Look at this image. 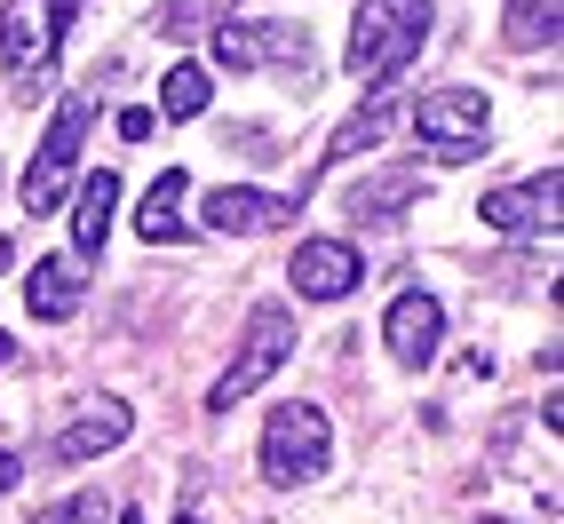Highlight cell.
I'll use <instances>...</instances> for the list:
<instances>
[{
	"label": "cell",
	"mask_w": 564,
	"mask_h": 524,
	"mask_svg": "<svg viewBox=\"0 0 564 524\" xmlns=\"http://www.w3.org/2000/svg\"><path fill=\"white\" fill-rule=\"evenodd\" d=\"M430 24H437V9H430V0H358L343 72H350L358 88H390L398 72H405L413 56H422Z\"/></svg>",
	"instance_id": "obj_1"
},
{
	"label": "cell",
	"mask_w": 564,
	"mask_h": 524,
	"mask_svg": "<svg viewBox=\"0 0 564 524\" xmlns=\"http://www.w3.org/2000/svg\"><path fill=\"white\" fill-rule=\"evenodd\" d=\"M326 461H334V429H326L318 405L294 397V405H279V414L262 422V477H271L279 493L286 484H318Z\"/></svg>",
	"instance_id": "obj_2"
},
{
	"label": "cell",
	"mask_w": 564,
	"mask_h": 524,
	"mask_svg": "<svg viewBox=\"0 0 564 524\" xmlns=\"http://www.w3.org/2000/svg\"><path fill=\"white\" fill-rule=\"evenodd\" d=\"M80 143H88V96H64L48 135H41V152H32V167H24V183H17L32 215H56L72 199V183H80Z\"/></svg>",
	"instance_id": "obj_3"
},
{
	"label": "cell",
	"mask_w": 564,
	"mask_h": 524,
	"mask_svg": "<svg viewBox=\"0 0 564 524\" xmlns=\"http://www.w3.org/2000/svg\"><path fill=\"white\" fill-rule=\"evenodd\" d=\"M405 120H413V135H422L437 160H477L485 143H494V103H485L477 88H430Z\"/></svg>",
	"instance_id": "obj_4"
},
{
	"label": "cell",
	"mask_w": 564,
	"mask_h": 524,
	"mask_svg": "<svg viewBox=\"0 0 564 524\" xmlns=\"http://www.w3.org/2000/svg\"><path fill=\"white\" fill-rule=\"evenodd\" d=\"M294 358V318L286 310H254L247 318V334H239V358L223 365V382L207 390V414H231L239 397H254L262 382H271V373Z\"/></svg>",
	"instance_id": "obj_5"
},
{
	"label": "cell",
	"mask_w": 564,
	"mask_h": 524,
	"mask_svg": "<svg viewBox=\"0 0 564 524\" xmlns=\"http://www.w3.org/2000/svg\"><path fill=\"white\" fill-rule=\"evenodd\" d=\"M72 9H80V0H17V9L0 17V56L17 64V88H24V96L41 88V72L56 64Z\"/></svg>",
	"instance_id": "obj_6"
},
{
	"label": "cell",
	"mask_w": 564,
	"mask_h": 524,
	"mask_svg": "<svg viewBox=\"0 0 564 524\" xmlns=\"http://www.w3.org/2000/svg\"><path fill=\"white\" fill-rule=\"evenodd\" d=\"M215 64L223 72H262V64H286L294 88H311V32L303 24H223L215 32Z\"/></svg>",
	"instance_id": "obj_7"
},
{
	"label": "cell",
	"mask_w": 564,
	"mask_h": 524,
	"mask_svg": "<svg viewBox=\"0 0 564 524\" xmlns=\"http://www.w3.org/2000/svg\"><path fill=\"white\" fill-rule=\"evenodd\" d=\"M311 199V183H294V192H254V183H223V192H207L199 222L215 239H247V231H279V222H294V207Z\"/></svg>",
	"instance_id": "obj_8"
},
{
	"label": "cell",
	"mask_w": 564,
	"mask_h": 524,
	"mask_svg": "<svg viewBox=\"0 0 564 524\" xmlns=\"http://www.w3.org/2000/svg\"><path fill=\"white\" fill-rule=\"evenodd\" d=\"M382 342H390V358H398L405 373H422V365L445 350V303H437V294H422V286H405L398 303H390V318H382Z\"/></svg>",
	"instance_id": "obj_9"
},
{
	"label": "cell",
	"mask_w": 564,
	"mask_h": 524,
	"mask_svg": "<svg viewBox=\"0 0 564 524\" xmlns=\"http://www.w3.org/2000/svg\"><path fill=\"white\" fill-rule=\"evenodd\" d=\"M286 279H294L303 303H343V294H358V279H366V254L343 247V239H303L294 262H286Z\"/></svg>",
	"instance_id": "obj_10"
},
{
	"label": "cell",
	"mask_w": 564,
	"mask_h": 524,
	"mask_svg": "<svg viewBox=\"0 0 564 524\" xmlns=\"http://www.w3.org/2000/svg\"><path fill=\"white\" fill-rule=\"evenodd\" d=\"M556 207H564V192H556V175H524V183H509V192H485V222L494 231H509V239H533V231H556Z\"/></svg>",
	"instance_id": "obj_11"
},
{
	"label": "cell",
	"mask_w": 564,
	"mask_h": 524,
	"mask_svg": "<svg viewBox=\"0 0 564 524\" xmlns=\"http://www.w3.org/2000/svg\"><path fill=\"white\" fill-rule=\"evenodd\" d=\"M128 429H135V414L120 397H88L80 414L56 429V461H96V454H111V445H128Z\"/></svg>",
	"instance_id": "obj_12"
},
{
	"label": "cell",
	"mask_w": 564,
	"mask_h": 524,
	"mask_svg": "<svg viewBox=\"0 0 564 524\" xmlns=\"http://www.w3.org/2000/svg\"><path fill=\"white\" fill-rule=\"evenodd\" d=\"M24 303H32V318L64 326L72 310L88 303V262H80V254H48L41 271H24Z\"/></svg>",
	"instance_id": "obj_13"
},
{
	"label": "cell",
	"mask_w": 564,
	"mask_h": 524,
	"mask_svg": "<svg viewBox=\"0 0 564 524\" xmlns=\"http://www.w3.org/2000/svg\"><path fill=\"white\" fill-rule=\"evenodd\" d=\"M72 192H80V207H72V254L96 262V254H104V239H111V215H120V175L96 167V175L72 183Z\"/></svg>",
	"instance_id": "obj_14"
},
{
	"label": "cell",
	"mask_w": 564,
	"mask_h": 524,
	"mask_svg": "<svg viewBox=\"0 0 564 524\" xmlns=\"http://www.w3.org/2000/svg\"><path fill=\"white\" fill-rule=\"evenodd\" d=\"M183 192H192L183 167H167L152 192H143V207H135V239L143 247H183Z\"/></svg>",
	"instance_id": "obj_15"
},
{
	"label": "cell",
	"mask_w": 564,
	"mask_h": 524,
	"mask_svg": "<svg viewBox=\"0 0 564 524\" xmlns=\"http://www.w3.org/2000/svg\"><path fill=\"white\" fill-rule=\"evenodd\" d=\"M398 120H405V103H398V80H390V88H373V96H366V111H350V120L334 128V143H326V152H334V160H350V152H373V143H382Z\"/></svg>",
	"instance_id": "obj_16"
},
{
	"label": "cell",
	"mask_w": 564,
	"mask_h": 524,
	"mask_svg": "<svg viewBox=\"0 0 564 524\" xmlns=\"http://www.w3.org/2000/svg\"><path fill=\"white\" fill-rule=\"evenodd\" d=\"M405 199H422V175H413V167H390V175H366L358 192H350V215H358V222H382V215H398Z\"/></svg>",
	"instance_id": "obj_17"
},
{
	"label": "cell",
	"mask_w": 564,
	"mask_h": 524,
	"mask_svg": "<svg viewBox=\"0 0 564 524\" xmlns=\"http://www.w3.org/2000/svg\"><path fill=\"white\" fill-rule=\"evenodd\" d=\"M207 96H215L207 64H167V80H160V111H167V120H199Z\"/></svg>",
	"instance_id": "obj_18"
},
{
	"label": "cell",
	"mask_w": 564,
	"mask_h": 524,
	"mask_svg": "<svg viewBox=\"0 0 564 524\" xmlns=\"http://www.w3.org/2000/svg\"><path fill=\"white\" fill-rule=\"evenodd\" d=\"M564 32V0H509V41L517 48H556Z\"/></svg>",
	"instance_id": "obj_19"
},
{
	"label": "cell",
	"mask_w": 564,
	"mask_h": 524,
	"mask_svg": "<svg viewBox=\"0 0 564 524\" xmlns=\"http://www.w3.org/2000/svg\"><path fill=\"white\" fill-rule=\"evenodd\" d=\"M32 524H104V493H72L64 509H32Z\"/></svg>",
	"instance_id": "obj_20"
},
{
	"label": "cell",
	"mask_w": 564,
	"mask_h": 524,
	"mask_svg": "<svg viewBox=\"0 0 564 524\" xmlns=\"http://www.w3.org/2000/svg\"><path fill=\"white\" fill-rule=\"evenodd\" d=\"M215 17V0H175V9H160V32H192Z\"/></svg>",
	"instance_id": "obj_21"
},
{
	"label": "cell",
	"mask_w": 564,
	"mask_h": 524,
	"mask_svg": "<svg viewBox=\"0 0 564 524\" xmlns=\"http://www.w3.org/2000/svg\"><path fill=\"white\" fill-rule=\"evenodd\" d=\"M9 484H17V454H0V493H9Z\"/></svg>",
	"instance_id": "obj_22"
},
{
	"label": "cell",
	"mask_w": 564,
	"mask_h": 524,
	"mask_svg": "<svg viewBox=\"0 0 564 524\" xmlns=\"http://www.w3.org/2000/svg\"><path fill=\"white\" fill-rule=\"evenodd\" d=\"M111 524H143V509H128V501H120V509H111Z\"/></svg>",
	"instance_id": "obj_23"
},
{
	"label": "cell",
	"mask_w": 564,
	"mask_h": 524,
	"mask_svg": "<svg viewBox=\"0 0 564 524\" xmlns=\"http://www.w3.org/2000/svg\"><path fill=\"white\" fill-rule=\"evenodd\" d=\"M9 358H17V342H9V334H0V365H9Z\"/></svg>",
	"instance_id": "obj_24"
},
{
	"label": "cell",
	"mask_w": 564,
	"mask_h": 524,
	"mask_svg": "<svg viewBox=\"0 0 564 524\" xmlns=\"http://www.w3.org/2000/svg\"><path fill=\"white\" fill-rule=\"evenodd\" d=\"M9 262H17V254H9V239H0V271H9Z\"/></svg>",
	"instance_id": "obj_25"
},
{
	"label": "cell",
	"mask_w": 564,
	"mask_h": 524,
	"mask_svg": "<svg viewBox=\"0 0 564 524\" xmlns=\"http://www.w3.org/2000/svg\"><path fill=\"white\" fill-rule=\"evenodd\" d=\"M477 524H509V516H477Z\"/></svg>",
	"instance_id": "obj_26"
},
{
	"label": "cell",
	"mask_w": 564,
	"mask_h": 524,
	"mask_svg": "<svg viewBox=\"0 0 564 524\" xmlns=\"http://www.w3.org/2000/svg\"><path fill=\"white\" fill-rule=\"evenodd\" d=\"M175 524H199V516H175Z\"/></svg>",
	"instance_id": "obj_27"
}]
</instances>
